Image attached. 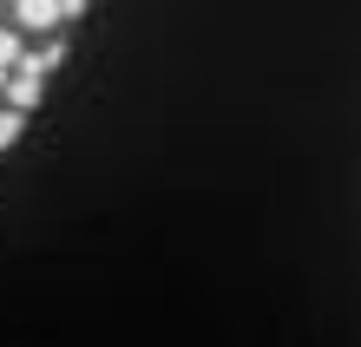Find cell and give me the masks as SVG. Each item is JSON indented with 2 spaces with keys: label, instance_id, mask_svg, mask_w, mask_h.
Wrapping results in <instances>:
<instances>
[{
  "label": "cell",
  "instance_id": "6da1fadb",
  "mask_svg": "<svg viewBox=\"0 0 361 347\" xmlns=\"http://www.w3.org/2000/svg\"><path fill=\"white\" fill-rule=\"evenodd\" d=\"M79 7H47V0H20L13 7V33L27 39V33H53V27H73Z\"/></svg>",
  "mask_w": 361,
  "mask_h": 347
},
{
  "label": "cell",
  "instance_id": "277c9868",
  "mask_svg": "<svg viewBox=\"0 0 361 347\" xmlns=\"http://www.w3.org/2000/svg\"><path fill=\"white\" fill-rule=\"evenodd\" d=\"M59 59H66V39H39V46H27V66H59Z\"/></svg>",
  "mask_w": 361,
  "mask_h": 347
},
{
  "label": "cell",
  "instance_id": "5b68a950",
  "mask_svg": "<svg viewBox=\"0 0 361 347\" xmlns=\"http://www.w3.org/2000/svg\"><path fill=\"white\" fill-rule=\"evenodd\" d=\"M20 132H27V118H20V112H7V105H0V151H7V144H20Z\"/></svg>",
  "mask_w": 361,
  "mask_h": 347
},
{
  "label": "cell",
  "instance_id": "7a4b0ae2",
  "mask_svg": "<svg viewBox=\"0 0 361 347\" xmlns=\"http://www.w3.org/2000/svg\"><path fill=\"white\" fill-rule=\"evenodd\" d=\"M39 85H47V72L20 59V72H7V79H0V99H7V112H20V118H27L33 105H39Z\"/></svg>",
  "mask_w": 361,
  "mask_h": 347
},
{
  "label": "cell",
  "instance_id": "3957f363",
  "mask_svg": "<svg viewBox=\"0 0 361 347\" xmlns=\"http://www.w3.org/2000/svg\"><path fill=\"white\" fill-rule=\"evenodd\" d=\"M20 59H27V39H20L13 27H0V79L20 72Z\"/></svg>",
  "mask_w": 361,
  "mask_h": 347
}]
</instances>
